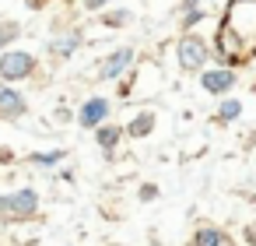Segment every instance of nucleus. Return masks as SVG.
Masks as SVG:
<instances>
[{"mask_svg": "<svg viewBox=\"0 0 256 246\" xmlns=\"http://www.w3.org/2000/svg\"><path fill=\"white\" fill-rule=\"evenodd\" d=\"M210 50H214V64H218V67H235V71H242V67H249V64L256 60L252 50H249V43H246L224 18H218V25H214Z\"/></svg>", "mask_w": 256, "mask_h": 246, "instance_id": "nucleus-1", "label": "nucleus"}, {"mask_svg": "<svg viewBox=\"0 0 256 246\" xmlns=\"http://www.w3.org/2000/svg\"><path fill=\"white\" fill-rule=\"evenodd\" d=\"M172 64L179 74H200L214 64V50H210V39H204L200 32H179L176 43H172Z\"/></svg>", "mask_w": 256, "mask_h": 246, "instance_id": "nucleus-2", "label": "nucleus"}, {"mask_svg": "<svg viewBox=\"0 0 256 246\" xmlns=\"http://www.w3.org/2000/svg\"><path fill=\"white\" fill-rule=\"evenodd\" d=\"M39 74V57L32 50H22V46H11L0 53V81L8 85H22V81H32Z\"/></svg>", "mask_w": 256, "mask_h": 246, "instance_id": "nucleus-3", "label": "nucleus"}, {"mask_svg": "<svg viewBox=\"0 0 256 246\" xmlns=\"http://www.w3.org/2000/svg\"><path fill=\"white\" fill-rule=\"evenodd\" d=\"M137 60H140L137 46H130V43H123V46H112L106 57H98L95 78H98V81H106V85H116L120 78H126V74L137 67Z\"/></svg>", "mask_w": 256, "mask_h": 246, "instance_id": "nucleus-4", "label": "nucleus"}, {"mask_svg": "<svg viewBox=\"0 0 256 246\" xmlns=\"http://www.w3.org/2000/svg\"><path fill=\"white\" fill-rule=\"evenodd\" d=\"M39 190L32 186H18V190H8L0 197V218L4 221H28L39 214Z\"/></svg>", "mask_w": 256, "mask_h": 246, "instance_id": "nucleus-5", "label": "nucleus"}, {"mask_svg": "<svg viewBox=\"0 0 256 246\" xmlns=\"http://www.w3.org/2000/svg\"><path fill=\"white\" fill-rule=\"evenodd\" d=\"M196 85H200V92H204V95H210V99H224V95H235V88L242 85V71L210 64L207 71H200V74H196Z\"/></svg>", "mask_w": 256, "mask_h": 246, "instance_id": "nucleus-6", "label": "nucleus"}, {"mask_svg": "<svg viewBox=\"0 0 256 246\" xmlns=\"http://www.w3.org/2000/svg\"><path fill=\"white\" fill-rule=\"evenodd\" d=\"M221 18L249 43V50H252V39H256V0H228L224 4V11H221ZM256 57V53H252Z\"/></svg>", "mask_w": 256, "mask_h": 246, "instance_id": "nucleus-7", "label": "nucleus"}, {"mask_svg": "<svg viewBox=\"0 0 256 246\" xmlns=\"http://www.w3.org/2000/svg\"><path fill=\"white\" fill-rule=\"evenodd\" d=\"M88 43V36H84V25H60L50 39H46V53L53 57V60H70V57H78V50Z\"/></svg>", "mask_w": 256, "mask_h": 246, "instance_id": "nucleus-8", "label": "nucleus"}, {"mask_svg": "<svg viewBox=\"0 0 256 246\" xmlns=\"http://www.w3.org/2000/svg\"><path fill=\"white\" fill-rule=\"evenodd\" d=\"M112 120V99L109 95H88L78 109H74V123L81 127V130H95V127H102V123H109Z\"/></svg>", "mask_w": 256, "mask_h": 246, "instance_id": "nucleus-9", "label": "nucleus"}, {"mask_svg": "<svg viewBox=\"0 0 256 246\" xmlns=\"http://www.w3.org/2000/svg\"><path fill=\"white\" fill-rule=\"evenodd\" d=\"M28 113V95L18 85L0 81V120H22Z\"/></svg>", "mask_w": 256, "mask_h": 246, "instance_id": "nucleus-10", "label": "nucleus"}, {"mask_svg": "<svg viewBox=\"0 0 256 246\" xmlns=\"http://www.w3.org/2000/svg\"><path fill=\"white\" fill-rule=\"evenodd\" d=\"M92 137H95V148L112 162V158H116V151H120V144L126 141V130H123L120 123H112V120H109V123L95 127V130H92Z\"/></svg>", "mask_w": 256, "mask_h": 246, "instance_id": "nucleus-11", "label": "nucleus"}, {"mask_svg": "<svg viewBox=\"0 0 256 246\" xmlns=\"http://www.w3.org/2000/svg\"><path fill=\"white\" fill-rule=\"evenodd\" d=\"M154 127H158V113L151 106H140V109H134V116L126 120L123 130H126V141H144L154 134Z\"/></svg>", "mask_w": 256, "mask_h": 246, "instance_id": "nucleus-12", "label": "nucleus"}, {"mask_svg": "<svg viewBox=\"0 0 256 246\" xmlns=\"http://www.w3.org/2000/svg\"><path fill=\"white\" fill-rule=\"evenodd\" d=\"M242 99L238 95H224V99H218V109H214V123L218 127H232V123H238L242 120Z\"/></svg>", "mask_w": 256, "mask_h": 246, "instance_id": "nucleus-13", "label": "nucleus"}, {"mask_svg": "<svg viewBox=\"0 0 256 246\" xmlns=\"http://www.w3.org/2000/svg\"><path fill=\"white\" fill-rule=\"evenodd\" d=\"M190 246H232V235L224 232V228H218V225H196V232H193V239H190Z\"/></svg>", "mask_w": 256, "mask_h": 246, "instance_id": "nucleus-14", "label": "nucleus"}, {"mask_svg": "<svg viewBox=\"0 0 256 246\" xmlns=\"http://www.w3.org/2000/svg\"><path fill=\"white\" fill-rule=\"evenodd\" d=\"M130 22H134V11H130V8H106V11L98 15V25L109 29V32H120V29H126Z\"/></svg>", "mask_w": 256, "mask_h": 246, "instance_id": "nucleus-15", "label": "nucleus"}, {"mask_svg": "<svg viewBox=\"0 0 256 246\" xmlns=\"http://www.w3.org/2000/svg\"><path fill=\"white\" fill-rule=\"evenodd\" d=\"M22 36H25V25H22V22H14V18H0V53L11 50V46H18Z\"/></svg>", "mask_w": 256, "mask_h": 246, "instance_id": "nucleus-16", "label": "nucleus"}, {"mask_svg": "<svg viewBox=\"0 0 256 246\" xmlns=\"http://www.w3.org/2000/svg\"><path fill=\"white\" fill-rule=\"evenodd\" d=\"M207 18H210V8H207V4H204V8H193V11L179 15V32H196Z\"/></svg>", "mask_w": 256, "mask_h": 246, "instance_id": "nucleus-17", "label": "nucleus"}, {"mask_svg": "<svg viewBox=\"0 0 256 246\" xmlns=\"http://www.w3.org/2000/svg\"><path fill=\"white\" fill-rule=\"evenodd\" d=\"M64 158H67L64 148H53V151H32V155H28V162H32V165H42V169H53V165H60Z\"/></svg>", "mask_w": 256, "mask_h": 246, "instance_id": "nucleus-18", "label": "nucleus"}, {"mask_svg": "<svg viewBox=\"0 0 256 246\" xmlns=\"http://www.w3.org/2000/svg\"><path fill=\"white\" fill-rule=\"evenodd\" d=\"M78 8L84 15H102L106 8H112V0H78Z\"/></svg>", "mask_w": 256, "mask_h": 246, "instance_id": "nucleus-19", "label": "nucleus"}, {"mask_svg": "<svg viewBox=\"0 0 256 246\" xmlns=\"http://www.w3.org/2000/svg\"><path fill=\"white\" fill-rule=\"evenodd\" d=\"M158 193H162V190H158V183H140V186H137V200H140V204L158 200Z\"/></svg>", "mask_w": 256, "mask_h": 246, "instance_id": "nucleus-20", "label": "nucleus"}, {"mask_svg": "<svg viewBox=\"0 0 256 246\" xmlns=\"http://www.w3.org/2000/svg\"><path fill=\"white\" fill-rule=\"evenodd\" d=\"M53 123H74V109L60 102V106L53 109Z\"/></svg>", "mask_w": 256, "mask_h": 246, "instance_id": "nucleus-21", "label": "nucleus"}, {"mask_svg": "<svg viewBox=\"0 0 256 246\" xmlns=\"http://www.w3.org/2000/svg\"><path fill=\"white\" fill-rule=\"evenodd\" d=\"M193 8H204V0H176V11H179V15H186V11H193Z\"/></svg>", "mask_w": 256, "mask_h": 246, "instance_id": "nucleus-22", "label": "nucleus"}, {"mask_svg": "<svg viewBox=\"0 0 256 246\" xmlns=\"http://www.w3.org/2000/svg\"><path fill=\"white\" fill-rule=\"evenodd\" d=\"M242 239H246V246H256V221L242 228Z\"/></svg>", "mask_w": 256, "mask_h": 246, "instance_id": "nucleus-23", "label": "nucleus"}, {"mask_svg": "<svg viewBox=\"0 0 256 246\" xmlns=\"http://www.w3.org/2000/svg\"><path fill=\"white\" fill-rule=\"evenodd\" d=\"M46 4H50V0H22V8H25V11H42Z\"/></svg>", "mask_w": 256, "mask_h": 246, "instance_id": "nucleus-24", "label": "nucleus"}, {"mask_svg": "<svg viewBox=\"0 0 256 246\" xmlns=\"http://www.w3.org/2000/svg\"><path fill=\"white\" fill-rule=\"evenodd\" d=\"M0 162H14V151L11 148H0Z\"/></svg>", "mask_w": 256, "mask_h": 246, "instance_id": "nucleus-25", "label": "nucleus"}, {"mask_svg": "<svg viewBox=\"0 0 256 246\" xmlns=\"http://www.w3.org/2000/svg\"><path fill=\"white\" fill-rule=\"evenodd\" d=\"M249 92H252V95H256V81H252V85H249Z\"/></svg>", "mask_w": 256, "mask_h": 246, "instance_id": "nucleus-26", "label": "nucleus"}]
</instances>
